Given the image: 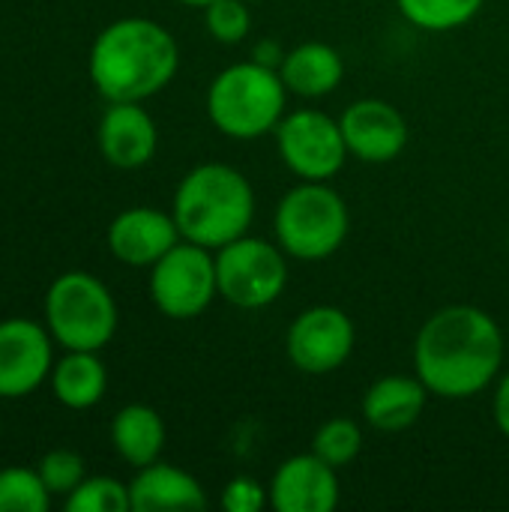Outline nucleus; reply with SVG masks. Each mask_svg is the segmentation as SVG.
<instances>
[{"label":"nucleus","mask_w":509,"mask_h":512,"mask_svg":"<svg viewBox=\"0 0 509 512\" xmlns=\"http://www.w3.org/2000/svg\"><path fill=\"white\" fill-rule=\"evenodd\" d=\"M501 324L480 306L456 303L438 309L417 333L414 369L438 399H474L504 369Z\"/></svg>","instance_id":"obj_1"},{"label":"nucleus","mask_w":509,"mask_h":512,"mask_svg":"<svg viewBox=\"0 0 509 512\" xmlns=\"http://www.w3.org/2000/svg\"><path fill=\"white\" fill-rule=\"evenodd\" d=\"M177 66V39L150 18H120L90 48V78L108 102H144L156 96L174 81Z\"/></svg>","instance_id":"obj_2"},{"label":"nucleus","mask_w":509,"mask_h":512,"mask_svg":"<svg viewBox=\"0 0 509 512\" xmlns=\"http://www.w3.org/2000/svg\"><path fill=\"white\" fill-rule=\"evenodd\" d=\"M171 216L183 240L216 252L249 234L255 222V189L234 165L204 162L180 180Z\"/></svg>","instance_id":"obj_3"},{"label":"nucleus","mask_w":509,"mask_h":512,"mask_svg":"<svg viewBox=\"0 0 509 512\" xmlns=\"http://www.w3.org/2000/svg\"><path fill=\"white\" fill-rule=\"evenodd\" d=\"M288 87L279 69L258 60H243L222 69L207 87V117L210 123L234 138L255 141L276 132L279 120L288 114Z\"/></svg>","instance_id":"obj_4"},{"label":"nucleus","mask_w":509,"mask_h":512,"mask_svg":"<svg viewBox=\"0 0 509 512\" xmlns=\"http://www.w3.org/2000/svg\"><path fill=\"white\" fill-rule=\"evenodd\" d=\"M273 228L288 258L324 261L342 249L351 231V213L327 180H300L279 198Z\"/></svg>","instance_id":"obj_5"},{"label":"nucleus","mask_w":509,"mask_h":512,"mask_svg":"<svg viewBox=\"0 0 509 512\" xmlns=\"http://www.w3.org/2000/svg\"><path fill=\"white\" fill-rule=\"evenodd\" d=\"M51 336L66 351H102L117 333V303L90 273L72 270L51 282L45 297Z\"/></svg>","instance_id":"obj_6"},{"label":"nucleus","mask_w":509,"mask_h":512,"mask_svg":"<svg viewBox=\"0 0 509 512\" xmlns=\"http://www.w3.org/2000/svg\"><path fill=\"white\" fill-rule=\"evenodd\" d=\"M219 297L237 309H264L288 285V255L279 243L243 234L216 249Z\"/></svg>","instance_id":"obj_7"},{"label":"nucleus","mask_w":509,"mask_h":512,"mask_svg":"<svg viewBox=\"0 0 509 512\" xmlns=\"http://www.w3.org/2000/svg\"><path fill=\"white\" fill-rule=\"evenodd\" d=\"M150 297L156 309L174 321L198 318L219 297L216 252L180 240L150 267Z\"/></svg>","instance_id":"obj_8"},{"label":"nucleus","mask_w":509,"mask_h":512,"mask_svg":"<svg viewBox=\"0 0 509 512\" xmlns=\"http://www.w3.org/2000/svg\"><path fill=\"white\" fill-rule=\"evenodd\" d=\"M273 135L285 168L300 180H330L348 162V147L339 120L318 108L288 111Z\"/></svg>","instance_id":"obj_9"},{"label":"nucleus","mask_w":509,"mask_h":512,"mask_svg":"<svg viewBox=\"0 0 509 512\" xmlns=\"http://www.w3.org/2000/svg\"><path fill=\"white\" fill-rule=\"evenodd\" d=\"M357 330L339 306H312L300 312L285 336V351L303 375H330L354 354Z\"/></svg>","instance_id":"obj_10"},{"label":"nucleus","mask_w":509,"mask_h":512,"mask_svg":"<svg viewBox=\"0 0 509 512\" xmlns=\"http://www.w3.org/2000/svg\"><path fill=\"white\" fill-rule=\"evenodd\" d=\"M348 156L384 165L405 153L411 141V129L405 114L387 99H357L339 117Z\"/></svg>","instance_id":"obj_11"},{"label":"nucleus","mask_w":509,"mask_h":512,"mask_svg":"<svg viewBox=\"0 0 509 512\" xmlns=\"http://www.w3.org/2000/svg\"><path fill=\"white\" fill-rule=\"evenodd\" d=\"M51 369V339L39 324L27 318L0 321V399L30 396Z\"/></svg>","instance_id":"obj_12"},{"label":"nucleus","mask_w":509,"mask_h":512,"mask_svg":"<svg viewBox=\"0 0 509 512\" xmlns=\"http://www.w3.org/2000/svg\"><path fill=\"white\" fill-rule=\"evenodd\" d=\"M267 489L276 512H333L339 504V471L309 450L285 459Z\"/></svg>","instance_id":"obj_13"},{"label":"nucleus","mask_w":509,"mask_h":512,"mask_svg":"<svg viewBox=\"0 0 509 512\" xmlns=\"http://www.w3.org/2000/svg\"><path fill=\"white\" fill-rule=\"evenodd\" d=\"M180 228L171 213L156 207L123 210L108 228V249L129 267H153L171 246H177Z\"/></svg>","instance_id":"obj_14"},{"label":"nucleus","mask_w":509,"mask_h":512,"mask_svg":"<svg viewBox=\"0 0 509 512\" xmlns=\"http://www.w3.org/2000/svg\"><path fill=\"white\" fill-rule=\"evenodd\" d=\"M159 132L141 102H111L99 120V150L114 168H141L153 159Z\"/></svg>","instance_id":"obj_15"},{"label":"nucleus","mask_w":509,"mask_h":512,"mask_svg":"<svg viewBox=\"0 0 509 512\" xmlns=\"http://www.w3.org/2000/svg\"><path fill=\"white\" fill-rule=\"evenodd\" d=\"M129 501L135 512H201L207 510L204 486L183 468L168 462H150L138 468L129 483Z\"/></svg>","instance_id":"obj_16"},{"label":"nucleus","mask_w":509,"mask_h":512,"mask_svg":"<svg viewBox=\"0 0 509 512\" xmlns=\"http://www.w3.org/2000/svg\"><path fill=\"white\" fill-rule=\"evenodd\" d=\"M429 396L417 375H384L363 393V420L378 432H405L423 417Z\"/></svg>","instance_id":"obj_17"},{"label":"nucleus","mask_w":509,"mask_h":512,"mask_svg":"<svg viewBox=\"0 0 509 512\" xmlns=\"http://www.w3.org/2000/svg\"><path fill=\"white\" fill-rule=\"evenodd\" d=\"M279 75L291 96L300 99H321L342 84L345 63L342 54L327 42H303L285 51L279 63Z\"/></svg>","instance_id":"obj_18"},{"label":"nucleus","mask_w":509,"mask_h":512,"mask_svg":"<svg viewBox=\"0 0 509 512\" xmlns=\"http://www.w3.org/2000/svg\"><path fill=\"white\" fill-rule=\"evenodd\" d=\"M111 444L135 471L156 462L165 450V423L150 405H126L111 420Z\"/></svg>","instance_id":"obj_19"},{"label":"nucleus","mask_w":509,"mask_h":512,"mask_svg":"<svg viewBox=\"0 0 509 512\" xmlns=\"http://www.w3.org/2000/svg\"><path fill=\"white\" fill-rule=\"evenodd\" d=\"M108 387V372L96 351H69L51 369V390L57 402L72 411H87L102 402Z\"/></svg>","instance_id":"obj_20"},{"label":"nucleus","mask_w":509,"mask_h":512,"mask_svg":"<svg viewBox=\"0 0 509 512\" xmlns=\"http://www.w3.org/2000/svg\"><path fill=\"white\" fill-rule=\"evenodd\" d=\"M486 0H396L405 21L429 33H450L471 24Z\"/></svg>","instance_id":"obj_21"},{"label":"nucleus","mask_w":509,"mask_h":512,"mask_svg":"<svg viewBox=\"0 0 509 512\" xmlns=\"http://www.w3.org/2000/svg\"><path fill=\"white\" fill-rule=\"evenodd\" d=\"M312 453L333 465L336 471L348 468L363 453V429L351 417H333L318 426L312 438Z\"/></svg>","instance_id":"obj_22"},{"label":"nucleus","mask_w":509,"mask_h":512,"mask_svg":"<svg viewBox=\"0 0 509 512\" xmlns=\"http://www.w3.org/2000/svg\"><path fill=\"white\" fill-rule=\"evenodd\" d=\"M51 492L45 489L39 471L6 468L0 471V512H48Z\"/></svg>","instance_id":"obj_23"},{"label":"nucleus","mask_w":509,"mask_h":512,"mask_svg":"<svg viewBox=\"0 0 509 512\" xmlns=\"http://www.w3.org/2000/svg\"><path fill=\"white\" fill-rule=\"evenodd\" d=\"M69 512H129V486L114 477H84V483L66 498Z\"/></svg>","instance_id":"obj_24"},{"label":"nucleus","mask_w":509,"mask_h":512,"mask_svg":"<svg viewBox=\"0 0 509 512\" xmlns=\"http://www.w3.org/2000/svg\"><path fill=\"white\" fill-rule=\"evenodd\" d=\"M204 27L222 45H237L252 30V15L246 0H213L204 6Z\"/></svg>","instance_id":"obj_25"},{"label":"nucleus","mask_w":509,"mask_h":512,"mask_svg":"<svg viewBox=\"0 0 509 512\" xmlns=\"http://www.w3.org/2000/svg\"><path fill=\"white\" fill-rule=\"evenodd\" d=\"M39 477L51 495L69 498L84 483V459L72 450H51L39 462Z\"/></svg>","instance_id":"obj_26"},{"label":"nucleus","mask_w":509,"mask_h":512,"mask_svg":"<svg viewBox=\"0 0 509 512\" xmlns=\"http://www.w3.org/2000/svg\"><path fill=\"white\" fill-rule=\"evenodd\" d=\"M270 504V489H264V483H258L255 477H234L228 480V486L222 489V507L228 512H261Z\"/></svg>","instance_id":"obj_27"},{"label":"nucleus","mask_w":509,"mask_h":512,"mask_svg":"<svg viewBox=\"0 0 509 512\" xmlns=\"http://www.w3.org/2000/svg\"><path fill=\"white\" fill-rule=\"evenodd\" d=\"M492 417L501 435L509 438V369L498 375V387H495V399H492Z\"/></svg>","instance_id":"obj_28"},{"label":"nucleus","mask_w":509,"mask_h":512,"mask_svg":"<svg viewBox=\"0 0 509 512\" xmlns=\"http://www.w3.org/2000/svg\"><path fill=\"white\" fill-rule=\"evenodd\" d=\"M282 57H285V51L279 48V42H258V48L252 54V60L264 63V66H273V69H279Z\"/></svg>","instance_id":"obj_29"},{"label":"nucleus","mask_w":509,"mask_h":512,"mask_svg":"<svg viewBox=\"0 0 509 512\" xmlns=\"http://www.w3.org/2000/svg\"><path fill=\"white\" fill-rule=\"evenodd\" d=\"M177 3H186V6H198V9H204V6H210L213 0H177Z\"/></svg>","instance_id":"obj_30"}]
</instances>
